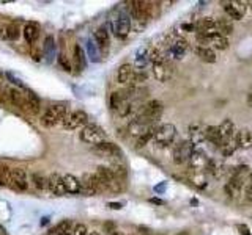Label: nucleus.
I'll list each match as a JSON object with an SVG mask.
<instances>
[{
	"label": "nucleus",
	"mask_w": 252,
	"mask_h": 235,
	"mask_svg": "<svg viewBox=\"0 0 252 235\" xmlns=\"http://www.w3.org/2000/svg\"><path fill=\"white\" fill-rule=\"evenodd\" d=\"M183 29H184V30H196V25H194V24H184Z\"/></svg>",
	"instance_id": "8fccbe9b"
},
{
	"label": "nucleus",
	"mask_w": 252,
	"mask_h": 235,
	"mask_svg": "<svg viewBox=\"0 0 252 235\" xmlns=\"http://www.w3.org/2000/svg\"><path fill=\"white\" fill-rule=\"evenodd\" d=\"M87 44H89L87 47H89V55H90V58L93 60V62H98V57H99V55H98V50H96V49H98L96 43L91 41V39H90V41H89Z\"/></svg>",
	"instance_id": "79ce46f5"
},
{
	"label": "nucleus",
	"mask_w": 252,
	"mask_h": 235,
	"mask_svg": "<svg viewBox=\"0 0 252 235\" xmlns=\"http://www.w3.org/2000/svg\"><path fill=\"white\" fill-rule=\"evenodd\" d=\"M81 184H82V194L85 196H95L99 191H104L103 190V185L99 182V179L96 177V174H84L82 179H81Z\"/></svg>",
	"instance_id": "6e6552de"
},
{
	"label": "nucleus",
	"mask_w": 252,
	"mask_h": 235,
	"mask_svg": "<svg viewBox=\"0 0 252 235\" xmlns=\"http://www.w3.org/2000/svg\"><path fill=\"white\" fill-rule=\"evenodd\" d=\"M72 57H74V64L79 71H84L85 66H87V58H85L84 49L79 44H74L72 47Z\"/></svg>",
	"instance_id": "c85d7f7f"
},
{
	"label": "nucleus",
	"mask_w": 252,
	"mask_h": 235,
	"mask_svg": "<svg viewBox=\"0 0 252 235\" xmlns=\"http://www.w3.org/2000/svg\"><path fill=\"white\" fill-rule=\"evenodd\" d=\"M66 116H68V105L55 104V105H51L49 109L43 113L39 123L44 127H54L57 124H62Z\"/></svg>",
	"instance_id": "f03ea898"
},
{
	"label": "nucleus",
	"mask_w": 252,
	"mask_h": 235,
	"mask_svg": "<svg viewBox=\"0 0 252 235\" xmlns=\"http://www.w3.org/2000/svg\"><path fill=\"white\" fill-rule=\"evenodd\" d=\"M221 133L224 138H235V123L232 119H224V123L219 125Z\"/></svg>",
	"instance_id": "473e14b6"
},
{
	"label": "nucleus",
	"mask_w": 252,
	"mask_h": 235,
	"mask_svg": "<svg viewBox=\"0 0 252 235\" xmlns=\"http://www.w3.org/2000/svg\"><path fill=\"white\" fill-rule=\"evenodd\" d=\"M115 231H117V227H115L114 223H106V224H104V232H106V234L110 235L112 232H115Z\"/></svg>",
	"instance_id": "a18cd8bd"
},
{
	"label": "nucleus",
	"mask_w": 252,
	"mask_h": 235,
	"mask_svg": "<svg viewBox=\"0 0 252 235\" xmlns=\"http://www.w3.org/2000/svg\"><path fill=\"white\" fill-rule=\"evenodd\" d=\"M89 124V115L82 110H76L68 113V116L65 118L62 123V127L65 130H76V129H84Z\"/></svg>",
	"instance_id": "423d86ee"
},
{
	"label": "nucleus",
	"mask_w": 252,
	"mask_h": 235,
	"mask_svg": "<svg viewBox=\"0 0 252 235\" xmlns=\"http://www.w3.org/2000/svg\"><path fill=\"white\" fill-rule=\"evenodd\" d=\"M189 168L192 171H194L196 174H202L207 171V168H208V163H210V160L207 158V156H205L203 152L200 151H196L194 154H192V157L189 160Z\"/></svg>",
	"instance_id": "f8f14e48"
},
{
	"label": "nucleus",
	"mask_w": 252,
	"mask_h": 235,
	"mask_svg": "<svg viewBox=\"0 0 252 235\" xmlns=\"http://www.w3.org/2000/svg\"><path fill=\"white\" fill-rule=\"evenodd\" d=\"M79 137H81V141L87 144H91V146H98L106 141L108 135H106V132L103 127H99L96 124H87L79 133Z\"/></svg>",
	"instance_id": "7ed1b4c3"
},
{
	"label": "nucleus",
	"mask_w": 252,
	"mask_h": 235,
	"mask_svg": "<svg viewBox=\"0 0 252 235\" xmlns=\"http://www.w3.org/2000/svg\"><path fill=\"white\" fill-rule=\"evenodd\" d=\"M235 143L238 149H251L252 147V132L243 129L235 133Z\"/></svg>",
	"instance_id": "a211bd4d"
},
{
	"label": "nucleus",
	"mask_w": 252,
	"mask_h": 235,
	"mask_svg": "<svg viewBox=\"0 0 252 235\" xmlns=\"http://www.w3.org/2000/svg\"><path fill=\"white\" fill-rule=\"evenodd\" d=\"M151 64H153V76L158 82H167L174 74V66L170 64L164 53L151 47Z\"/></svg>",
	"instance_id": "f257e3e1"
},
{
	"label": "nucleus",
	"mask_w": 252,
	"mask_h": 235,
	"mask_svg": "<svg viewBox=\"0 0 252 235\" xmlns=\"http://www.w3.org/2000/svg\"><path fill=\"white\" fill-rule=\"evenodd\" d=\"M205 130H207V127H205L202 123H192V124H189V127H188L189 140L194 144H200L202 141L205 140Z\"/></svg>",
	"instance_id": "f3484780"
},
{
	"label": "nucleus",
	"mask_w": 252,
	"mask_h": 235,
	"mask_svg": "<svg viewBox=\"0 0 252 235\" xmlns=\"http://www.w3.org/2000/svg\"><path fill=\"white\" fill-rule=\"evenodd\" d=\"M207 171L210 174H213L215 177H222L224 174H227V166L221 162H216V160H210Z\"/></svg>",
	"instance_id": "7c9ffc66"
},
{
	"label": "nucleus",
	"mask_w": 252,
	"mask_h": 235,
	"mask_svg": "<svg viewBox=\"0 0 252 235\" xmlns=\"http://www.w3.org/2000/svg\"><path fill=\"white\" fill-rule=\"evenodd\" d=\"M110 235H125L123 232H120V231H115V232H112Z\"/></svg>",
	"instance_id": "864d4df0"
},
{
	"label": "nucleus",
	"mask_w": 252,
	"mask_h": 235,
	"mask_svg": "<svg viewBox=\"0 0 252 235\" xmlns=\"http://www.w3.org/2000/svg\"><path fill=\"white\" fill-rule=\"evenodd\" d=\"M93 39L95 43L98 46L99 50L103 52H108L109 47H110V36H109V31L106 27H99V29H96L95 35H93Z\"/></svg>",
	"instance_id": "dca6fc26"
},
{
	"label": "nucleus",
	"mask_w": 252,
	"mask_h": 235,
	"mask_svg": "<svg viewBox=\"0 0 252 235\" xmlns=\"http://www.w3.org/2000/svg\"><path fill=\"white\" fill-rule=\"evenodd\" d=\"M10 187L16 188L19 191H24L29 188V177L22 168H13L10 171Z\"/></svg>",
	"instance_id": "1a4fd4ad"
},
{
	"label": "nucleus",
	"mask_w": 252,
	"mask_h": 235,
	"mask_svg": "<svg viewBox=\"0 0 252 235\" xmlns=\"http://www.w3.org/2000/svg\"><path fill=\"white\" fill-rule=\"evenodd\" d=\"M224 190H225V193L229 194L230 198H236L238 194L241 193V187H238V185H235L234 182H229L227 185L224 187Z\"/></svg>",
	"instance_id": "ea45409f"
},
{
	"label": "nucleus",
	"mask_w": 252,
	"mask_h": 235,
	"mask_svg": "<svg viewBox=\"0 0 252 235\" xmlns=\"http://www.w3.org/2000/svg\"><path fill=\"white\" fill-rule=\"evenodd\" d=\"M0 83H2V76H0Z\"/></svg>",
	"instance_id": "6e6d98bb"
},
{
	"label": "nucleus",
	"mask_w": 252,
	"mask_h": 235,
	"mask_svg": "<svg viewBox=\"0 0 252 235\" xmlns=\"http://www.w3.org/2000/svg\"><path fill=\"white\" fill-rule=\"evenodd\" d=\"M129 31H131V19H129V16H126V15L118 16L117 21L114 22L115 36L120 38V39H125L126 36L129 35Z\"/></svg>",
	"instance_id": "4468645a"
},
{
	"label": "nucleus",
	"mask_w": 252,
	"mask_h": 235,
	"mask_svg": "<svg viewBox=\"0 0 252 235\" xmlns=\"http://www.w3.org/2000/svg\"><path fill=\"white\" fill-rule=\"evenodd\" d=\"M89 229L87 226L79 223V224H74V229H72V235H89Z\"/></svg>",
	"instance_id": "37998d69"
},
{
	"label": "nucleus",
	"mask_w": 252,
	"mask_h": 235,
	"mask_svg": "<svg viewBox=\"0 0 252 235\" xmlns=\"http://www.w3.org/2000/svg\"><path fill=\"white\" fill-rule=\"evenodd\" d=\"M156 130V129H155ZM155 130H151V132H147V133H144V135H141L137 138V147H145L147 146L150 141H153V135H155Z\"/></svg>",
	"instance_id": "4c0bfd02"
},
{
	"label": "nucleus",
	"mask_w": 252,
	"mask_h": 235,
	"mask_svg": "<svg viewBox=\"0 0 252 235\" xmlns=\"http://www.w3.org/2000/svg\"><path fill=\"white\" fill-rule=\"evenodd\" d=\"M248 105L252 107V94H249V96H248Z\"/></svg>",
	"instance_id": "603ef678"
},
{
	"label": "nucleus",
	"mask_w": 252,
	"mask_h": 235,
	"mask_svg": "<svg viewBox=\"0 0 252 235\" xmlns=\"http://www.w3.org/2000/svg\"><path fill=\"white\" fill-rule=\"evenodd\" d=\"M48 190L54 194V196H63L66 193V188H65V184H63V176L60 174H51L49 179H48Z\"/></svg>",
	"instance_id": "2eb2a0df"
},
{
	"label": "nucleus",
	"mask_w": 252,
	"mask_h": 235,
	"mask_svg": "<svg viewBox=\"0 0 252 235\" xmlns=\"http://www.w3.org/2000/svg\"><path fill=\"white\" fill-rule=\"evenodd\" d=\"M10 171H11V168L0 166V187L10 185Z\"/></svg>",
	"instance_id": "58836bf2"
},
{
	"label": "nucleus",
	"mask_w": 252,
	"mask_h": 235,
	"mask_svg": "<svg viewBox=\"0 0 252 235\" xmlns=\"http://www.w3.org/2000/svg\"><path fill=\"white\" fill-rule=\"evenodd\" d=\"M32 182H33V185H35V188H38V190H44V188H48V179H46L43 174H39V172L32 174Z\"/></svg>",
	"instance_id": "e433bc0d"
},
{
	"label": "nucleus",
	"mask_w": 252,
	"mask_h": 235,
	"mask_svg": "<svg viewBox=\"0 0 252 235\" xmlns=\"http://www.w3.org/2000/svg\"><path fill=\"white\" fill-rule=\"evenodd\" d=\"M25 97H27V104H29V110L32 113H38L41 110V100H39L38 94L35 91H32L29 88H25Z\"/></svg>",
	"instance_id": "cd10ccee"
},
{
	"label": "nucleus",
	"mask_w": 252,
	"mask_h": 235,
	"mask_svg": "<svg viewBox=\"0 0 252 235\" xmlns=\"http://www.w3.org/2000/svg\"><path fill=\"white\" fill-rule=\"evenodd\" d=\"M177 137V127L174 124H161L156 127L155 135H153V141L158 146H167Z\"/></svg>",
	"instance_id": "39448f33"
},
{
	"label": "nucleus",
	"mask_w": 252,
	"mask_h": 235,
	"mask_svg": "<svg viewBox=\"0 0 252 235\" xmlns=\"http://www.w3.org/2000/svg\"><path fill=\"white\" fill-rule=\"evenodd\" d=\"M6 36H8L10 39H13V41H16V39L19 38V27H18V24H10L8 27H6Z\"/></svg>",
	"instance_id": "a19ab883"
},
{
	"label": "nucleus",
	"mask_w": 252,
	"mask_h": 235,
	"mask_svg": "<svg viewBox=\"0 0 252 235\" xmlns=\"http://www.w3.org/2000/svg\"><path fill=\"white\" fill-rule=\"evenodd\" d=\"M58 63H60V66L65 69V71H71V64H70V62L68 60H66V57L65 55H58Z\"/></svg>",
	"instance_id": "c03bdc74"
},
{
	"label": "nucleus",
	"mask_w": 252,
	"mask_h": 235,
	"mask_svg": "<svg viewBox=\"0 0 252 235\" xmlns=\"http://www.w3.org/2000/svg\"><path fill=\"white\" fill-rule=\"evenodd\" d=\"M148 63H151V47H141L136 53V64L139 66V69L144 71Z\"/></svg>",
	"instance_id": "b1692460"
},
{
	"label": "nucleus",
	"mask_w": 252,
	"mask_h": 235,
	"mask_svg": "<svg viewBox=\"0 0 252 235\" xmlns=\"http://www.w3.org/2000/svg\"><path fill=\"white\" fill-rule=\"evenodd\" d=\"M22 35H24V39L27 41L29 44H33L38 39L39 36V27L38 24L35 22H27L22 30Z\"/></svg>",
	"instance_id": "393cba45"
},
{
	"label": "nucleus",
	"mask_w": 252,
	"mask_h": 235,
	"mask_svg": "<svg viewBox=\"0 0 252 235\" xmlns=\"http://www.w3.org/2000/svg\"><path fill=\"white\" fill-rule=\"evenodd\" d=\"M63 184H65V188H66V193L79 194V193L82 191L81 179H77L76 176H72V174H65V176H63Z\"/></svg>",
	"instance_id": "6ab92c4d"
},
{
	"label": "nucleus",
	"mask_w": 252,
	"mask_h": 235,
	"mask_svg": "<svg viewBox=\"0 0 252 235\" xmlns=\"http://www.w3.org/2000/svg\"><path fill=\"white\" fill-rule=\"evenodd\" d=\"M0 235H6V231H5V227L0 224Z\"/></svg>",
	"instance_id": "3c124183"
},
{
	"label": "nucleus",
	"mask_w": 252,
	"mask_h": 235,
	"mask_svg": "<svg viewBox=\"0 0 252 235\" xmlns=\"http://www.w3.org/2000/svg\"><path fill=\"white\" fill-rule=\"evenodd\" d=\"M129 13L131 17L136 19V21H147V19H150L148 2H141V0L129 2Z\"/></svg>",
	"instance_id": "9b49d317"
},
{
	"label": "nucleus",
	"mask_w": 252,
	"mask_h": 235,
	"mask_svg": "<svg viewBox=\"0 0 252 235\" xmlns=\"http://www.w3.org/2000/svg\"><path fill=\"white\" fill-rule=\"evenodd\" d=\"M208 39H210V44L215 47L217 50H225L229 47V39L227 36H222L219 33H210L208 35Z\"/></svg>",
	"instance_id": "c756f323"
},
{
	"label": "nucleus",
	"mask_w": 252,
	"mask_h": 235,
	"mask_svg": "<svg viewBox=\"0 0 252 235\" xmlns=\"http://www.w3.org/2000/svg\"><path fill=\"white\" fill-rule=\"evenodd\" d=\"M219 149L222 152V156H225V157L234 156V152L238 149L236 143H235V138H224V141H222L221 146H219Z\"/></svg>",
	"instance_id": "2f4dec72"
},
{
	"label": "nucleus",
	"mask_w": 252,
	"mask_h": 235,
	"mask_svg": "<svg viewBox=\"0 0 252 235\" xmlns=\"http://www.w3.org/2000/svg\"><path fill=\"white\" fill-rule=\"evenodd\" d=\"M197 33H203V35H210V33H215V19L211 17H202L198 19L196 24Z\"/></svg>",
	"instance_id": "bb28decb"
},
{
	"label": "nucleus",
	"mask_w": 252,
	"mask_h": 235,
	"mask_svg": "<svg viewBox=\"0 0 252 235\" xmlns=\"http://www.w3.org/2000/svg\"><path fill=\"white\" fill-rule=\"evenodd\" d=\"M72 229H74V224H72L71 219H63L57 226H54L49 231V235H72Z\"/></svg>",
	"instance_id": "5701e85b"
},
{
	"label": "nucleus",
	"mask_w": 252,
	"mask_h": 235,
	"mask_svg": "<svg viewBox=\"0 0 252 235\" xmlns=\"http://www.w3.org/2000/svg\"><path fill=\"white\" fill-rule=\"evenodd\" d=\"M234 5L236 6V8L238 10H240V13H241V15H244V11H246V2H234Z\"/></svg>",
	"instance_id": "49530a36"
},
{
	"label": "nucleus",
	"mask_w": 252,
	"mask_h": 235,
	"mask_svg": "<svg viewBox=\"0 0 252 235\" xmlns=\"http://www.w3.org/2000/svg\"><path fill=\"white\" fill-rule=\"evenodd\" d=\"M215 30H216V33H219L222 36H229L234 33V24H232L230 19L217 17L215 21Z\"/></svg>",
	"instance_id": "4be33fe9"
},
{
	"label": "nucleus",
	"mask_w": 252,
	"mask_h": 235,
	"mask_svg": "<svg viewBox=\"0 0 252 235\" xmlns=\"http://www.w3.org/2000/svg\"><path fill=\"white\" fill-rule=\"evenodd\" d=\"M134 77H136V69L129 63L122 64L117 71V80L122 85H134Z\"/></svg>",
	"instance_id": "ddd939ff"
},
{
	"label": "nucleus",
	"mask_w": 252,
	"mask_h": 235,
	"mask_svg": "<svg viewBox=\"0 0 252 235\" xmlns=\"http://www.w3.org/2000/svg\"><path fill=\"white\" fill-rule=\"evenodd\" d=\"M126 102L125 97H123V93L122 91H114L110 94V109L118 111L122 109V105Z\"/></svg>",
	"instance_id": "f704fd0d"
},
{
	"label": "nucleus",
	"mask_w": 252,
	"mask_h": 235,
	"mask_svg": "<svg viewBox=\"0 0 252 235\" xmlns=\"http://www.w3.org/2000/svg\"><path fill=\"white\" fill-rule=\"evenodd\" d=\"M244 196H246L248 201H251V203H252V184H249L246 187V190H244Z\"/></svg>",
	"instance_id": "de8ad7c7"
},
{
	"label": "nucleus",
	"mask_w": 252,
	"mask_h": 235,
	"mask_svg": "<svg viewBox=\"0 0 252 235\" xmlns=\"http://www.w3.org/2000/svg\"><path fill=\"white\" fill-rule=\"evenodd\" d=\"M194 152H196V144L192 143L191 140L183 141V143L175 146V149H174V162L177 165L188 163Z\"/></svg>",
	"instance_id": "0eeeda50"
},
{
	"label": "nucleus",
	"mask_w": 252,
	"mask_h": 235,
	"mask_svg": "<svg viewBox=\"0 0 252 235\" xmlns=\"http://www.w3.org/2000/svg\"><path fill=\"white\" fill-rule=\"evenodd\" d=\"M89 235H101V234H99V232H96V231H91Z\"/></svg>",
	"instance_id": "5fc2aeb1"
},
{
	"label": "nucleus",
	"mask_w": 252,
	"mask_h": 235,
	"mask_svg": "<svg viewBox=\"0 0 252 235\" xmlns=\"http://www.w3.org/2000/svg\"><path fill=\"white\" fill-rule=\"evenodd\" d=\"M93 151L101 157H114V158H122L123 152L122 149L114 143H109V141H104V143L93 146Z\"/></svg>",
	"instance_id": "9d476101"
},
{
	"label": "nucleus",
	"mask_w": 252,
	"mask_h": 235,
	"mask_svg": "<svg viewBox=\"0 0 252 235\" xmlns=\"http://www.w3.org/2000/svg\"><path fill=\"white\" fill-rule=\"evenodd\" d=\"M205 140L219 147L221 143L224 141V137H222L219 127L217 125H207V130H205Z\"/></svg>",
	"instance_id": "412c9836"
},
{
	"label": "nucleus",
	"mask_w": 252,
	"mask_h": 235,
	"mask_svg": "<svg viewBox=\"0 0 252 235\" xmlns=\"http://www.w3.org/2000/svg\"><path fill=\"white\" fill-rule=\"evenodd\" d=\"M6 94H8V97L13 104H15L16 107H19V109H29V104H27V97H25V94H22L19 90L16 88H8L6 90Z\"/></svg>",
	"instance_id": "aec40b11"
},
{
	"label": "nucleus",
	"mask_w": 252,
	"mask_h": 235,
	"mask_svg": "<svg viewBox=\"0 0 252 235\" xmlns=\"http://www.w3.org/2000/svg\"><path fill=\"white\" fill-rule=\"evenodd\" d=\"M197 55L200 57L203 62L207 63H215L216 62V52L210 47H197Z\"/></svg>",
	"instance_id": "72a5a7b5"
},
{
	"label": "nucleus",
	"mask_w": 252,
	"mask_h": 235,
	"mask_svg": "<svg viewBox=\"0 0 252 235\" xmlns=\"http://www.w3.org/2000/svg\"><path fill=\"white\" fill-rule=\"evenodd\" d=\"M224 11H225V15L229 16V19H234V21H240V19L243 17V15L240 13V10H238L236 6L234 5V2L225 5L224 6Z\"/></svg>",
	"instance_id": "c9c22d12"
},
{
	"label": "nucleus",
	"mask_w": 252,
	"mask_h": 235,
	"mask_svg": "<svg viewBox=\"0 0 252 235\" xmlns=\"http://www.w3.org/2000/svg\"><path fill=\"white\" fill-rule=\"evenodd\" d=\"M162 111H164L162 102H159V100H150V102H147L139 109L137 116L145 119V121H148V123H151V124H156L158 119L161 118Z\"/></svg>",
	"instance_id": "20e7f679"
},
{
	"label": "nucleus",
	"mask_w": 252,
	"mask_h": 235,
	"mask_svg": "<svg viewBox=\"0 0 252 235\" xmlns=\"http://www.w3.org/2000/svg\"><path fill=\"white\" fill-rule=\"evenodd\" d=\"M109 207H110V209H114V210H120L122 204L120 203H109Z\"/></svg>",
	"instance_id": "09e8293b"
},
{
	"label": "nucleus",
	"mask_w": 252,
	"mask_h": 235,
	"mask_svg": "<svg viewBox=\"0 0 252 235\" xmlns=\"http://www.w3.org/2000/svg\"><path fill=\"white\" fill-rule=\"evenodd\" d=\"M189 49V44L186 39H177V41L170 46V55L174 57V58H183L184 57V53L188 52Z\"/></svg>",
	"instance_id": "a878e982"
}]
</instances>
